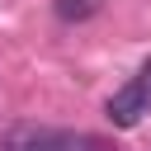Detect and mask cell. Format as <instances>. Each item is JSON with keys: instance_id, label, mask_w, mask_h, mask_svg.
<instances>
[{"instance_id": "6da1fadb", "label": "cell", "mask_w": 151, "mask_h": 151, "mask_svg": "<svg viewBox=\"0 0 151 151\" xmlns=\"http://www.w3.org/2000/svg\"><path fill=\"white\" fill-rule=\"evenodd\" d=\"M146 109H151V99L142 94V85H137V80H127V85L104 104V113H109V123H113V127H137Z\"/></svg>"}, {"instance_id": "7a4b0ae2", "label": "cell", "mask_w": 151, "mask_h": 151, "mask_svg": "<svg viewBox=\"0 0 151 151\" xmlns=\"http://www.w3.org/2000/svg\"><path fill=\"white\" fill-rule=\"evenodd\" d=\"M9 151H76V142L66 132H52V127H28L9 142Z\"/></svg>"}, {"instance_id": "3957f363", "label": "cell", "mask_w": 151, "mask_h": 151, "mask_svg": "<svg viewBox=\"0 0 151 151\" xmlns=\"http://www.w3.org/2000/svg\"><path fill=\"white\" fill-rule=\"evenodd\" d=\"M52 14L61 24H80V19L99 14V0H52Z\"/></svg>"}, {"instance_id": "277c9868", "label": "cell", "mask_w": 151, "mask_h": 151, "mask_svg": "<svg viewBox=\"0 0 151 151\" xmlns=\"http://www.w3.org/2000/svg\"><path fill=\"white\" fill-rule=\"evenodd\" d=\"M132 80H137V85H142V94H146V99H151V57H146V61H142V71H137V76H132Z\"/></svg>"}]
</instances>
